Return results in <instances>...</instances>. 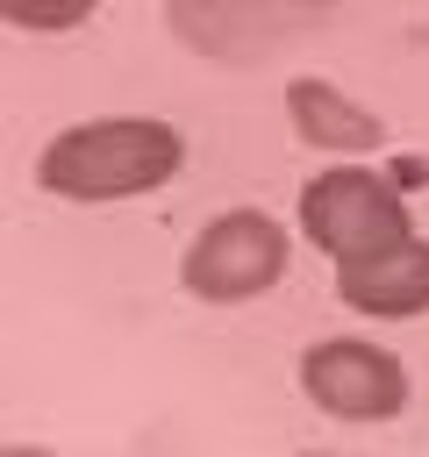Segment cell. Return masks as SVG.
Segmentation results:
<instances>
[{
    "mask_svg": "<svg viewBox=\"0 0 429 457\" xmlns=\"http://www.w3.org/2000/svg\"><path fill=\"white\" fill-rule=\"evenodd\" d=\"M286 7H336V0H286Z\"/></svg>",
    "mask_w": 429,
    "mask_h": 457,
    "instance_id": "obj_9",
    "label": "cell"
},
{
    "mask_svg": "<svg viewBox=\"0 0 429 457\" xmlns=\"http://www.w3.org/2000/svg\"><path fill=\"white\" fill-rule=\"evenodd\" d=\"M279 107H286V129L322 157H372L386 143V121L365 100H350L336 79H322V71H293Z\"/></svg>",
    "mask_w": 429,
    "mask_h": 457,
    "instance_id": "obj_6",
    "label": "cell"
},
{
    "mask_svg": "<svg viewBox=\"0 0 429 457\" xmlns=\"http://www.w3.org/2000/svg\"><path fill=\"white\" fill-rule=\"evenodd\" d=\"M100 0H0V21L7 29H29V36H64L79 21H93Z\"/></svg>",
    "mask_w": 429,
    "mask_h": 457,
    "instance_id": "obj_7",
    "label": "cell"
},
{
    "mask_svg": "<svg viewBox=\"0 0 429 457\" xmlns=\"http://www.w3.org/2000/svg\"><path fill=\"white\" fill-rule=\"evenodd\" d=\"M293 228L329 264H350V257H372V250L415 236V214H408V193L386 171H372L365 157H329V171H315L300 186Z\"/></svg>",
    "mask_w": 429,
    "mask_h": 457,
    "instance_id": "obj_2",
    "label": "cell"
},
{
    "mask_svg": "<svg viewBox=\"0 0 429 457\" xmlns=\"http://www.w3.org/2000/svg\"><path fill=\"white\" fill-rule=\"evenodd\" d=\"M293 378H300V400L307 407H322L329 421H358V428L400 421L408 400H415V378H408L400 350L365 343V336H315L300 350Z\"/></svg>",
    "mask_w": 429,
    "mask_h": 457,
    "instance_id": "obj_4",
    "label": "cell"
},
{
    "mask_svg": "<svg viewBox=\"0 0 429 457\" xmlns=\"http://www.w3.org/2000/svg\"><path fill=\"white\" fill-rule=\"evenodd\" d=\"M336 300L365 321H415L429 314V243L422 236H400L372 257H350L336 264Z\"/></svg>",
    "mask_w": 429,
    "mask_h": 457,
    "instance_id": "obj_5",
    "label": "cell"
},
{
    "mask_svg": "<svg viewBox=\"0 0 429 457\" xmlns=\"http://www.w3.org/2000/svg\"><path fill=\"white\" fill-rule=\"evenodd\" d=\"M386 179H393L400 193H415V186L429 179V164H422V157H393V164H386Z\"/></svg>",
    "mask_w": 429,
    "mask_h": 457,
    "instance_id": "obj_8",
    "label": "cell"
},
{
    "mask_svg": "<svg viewBox=\"0 0 429 457\" xmlns=\"http://www.w3.org/2000/svg\"><path fill=\"white\" fill-rule=\"evenodd\" d=\"M293 264V228L265 207H222L193 228V243L179 250V286L200 307H243L265 300Z\"/></svg>",
    "mask_w": 429,
    "mask_h": 457,
    "instance_id": "obj_3",
    "label": "cell"
},
{
    "mask_svg": "<svg viewBox=\"0 0 429 457\" xmlns=\"http://www.w3.org/2000/svg\"><path fill=\"white\" fill-rule=\"evenodd\" d=\"M186 171V136L164 114H93L36 150V186L72 207H114L164 193Z\"/></svg>",
    "mask_w": 429,
    "mask_h": 457,
    "instance_id": "obj_1",
    "label": "cell"
}]
</instances>
